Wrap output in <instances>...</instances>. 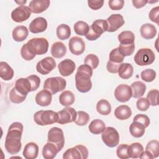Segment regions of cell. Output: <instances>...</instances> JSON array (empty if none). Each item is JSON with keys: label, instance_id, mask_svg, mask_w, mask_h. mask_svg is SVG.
<instances>
[{"label": "cell", "instance_id": "39", "mask_svg": "<svg viewBox=\"0 0 159 159\" xmlns=\"http://www.w3.org/2000/svg\"><path fill=\"white\" fill-rule=\"evenodd\" d=\"M145 150L148 151L152 156L153 158H157L159 155V142L158 140H150L147 145Z\"/></svg>", "mask_w": 159, "mask_h": 159}, {"label": "cell", "instance_id": "56", "mask_svg": "<svg viewBox=\"0 0 159 159\" xmlns=\"http://www.w3.org/2000/svg\"><path fill=\"white\" fill-rule=\"evenodd\" d=\"M132 2L134 7L136 8H141L146 5V4L148 2V1L147 0H132Z\"/></svg>", "mask_w": 159, "mask_h": 159}, {"label": "cell", "instance_id": "25", "mask_svg": "<svg viewBox=\"0 0 159 159\" xmlns=\"http://www.w3.org/2000/svg\"><path fill=\"white\" fill-rule=\"evenodd\" d=\"M29 35V30L25 26L18 25L16 27L12 33L14 40L16 42L24 41Z\"/></svg>", "mask_w": 159, "mask_h": 159}, {"label": "cell", "instance_id": "30", "mask_svg": "<svg viewBox=\"0 0 159 159\" xmlns=\"http://www.w3.org/2000/svg\"><path fill=\"white\" fill-rule=\"evenodd\" d=\"M130 88L132 92V97L134 98H139L142 97L146 91V86L145 83L140 81L134 82L131 84Z\"/></svg>", "mask_w": 159, "mask_h": 159}, {"label": "cell", "instance_id": "20", "mask_svg": "<svg viewBox=\"0 0 159 159\" xmlns=\"http://www.w3.org/2000/svg\"><path fill=\"white\" fill-rule=\"evenodd\" d=\"M48 0H32L30 2L29 7L32 12L39 14L45 11L50 6Z\"/></svg>", "mask_w": 159, "mask_h": 159}, {"label": "cell", "instance_id": "10", "mask_svg": "<svg viewBox=\"0 0 159 159\" xmlns=\"http://www.w3.org/2000/svg\"><path fill=\"white\" fill-rule=\"evenodd\" d=\"M48 142L54 143L60 152L65 144V137L63 130L57 127L51 128L48 132Z\"/></svg>", "mask_w": 159, "mask_h": 159}, {"label": "cell", "instance_id": "51", "mask_svg": "<svg viewBox=\"0 0 159 159\" xmlns=\"http://www.w3.org/2000/svg\"><path fill=\"white\" fill-rule=\"evenodd\" d=\"M158 14H159V7L158 6L152 8L150 10L149 14H148V17H149L150 20L153 22H155L158 25H159Z\"/></svg>", "mask_w": 159, "mask_h": 159}, {"label": "cell", "instance_id": "43", "mask_svg": "<svg viewBox=\"0 0 159 159\" xmlns=\"http://www.w3.org/2000/svg\"><path fill=\"white\" fill-rule=\"evenodd\" d=\"M156 72L152 69H146L141 72L140 76L142 80L146 82H152L156 78Z\"/></svg>", "mask_w": 159, "mask_h": 159}, {"label": "cell", "instance_id": "42", "mask_svg": "<svg viewBox=\"0 0 159 159\" xmlns=\"http://www.w3.org/2000/svg\"><path fill=\"white\" fill-rule=\"evenodd\" d=\"M124 57L120 53L118 48L112 49L109 53V61L115 63H122Z\"/></svg>", "mask_w": 159, "mask_h": 159}, {"label": "cell", "instance_id": "18", "mask_svg": "<svg viewBox=\"0 0 159 159\" xmlns=\"http://www.w3.org/2000/svg\"><path fill=\"white\" fill-rule=\"evenodd\" d=\"M47 28V20L42 17L34 19L30 24L29 29L30 32L33 34H38L44 32Z\"/></svg>", "mask_w": 159, "mask_h": 159}, {"label": "cell", "instance_id": "28", "mask_svg": "<svg viewBox=\"0 0 159 159\" xmlns=\"http://www.w3.org/2000/svg\"><path fill=\"white\" fill-rule=\"evenodd\" d=\"M14 76V70L5 61L0 62V77L4 81L11 80Z\"/></svg>", "mask_w": 159, "mask_h": 159}, {"label": "cell", "instance_id": "5", "mask_svg": "<svg viewBox=\"0 0 159 159\" xmlns=\"http://www.w3.org/2000/svg\"><path fill=\"white\" fill-rule=\"evenodd\" d=\"M107 30V24L106 20L97 19L94 20L89 26L88 34L85 35L86 38L90 41L97 40L102 34Z\"/></svg>", "mask_w": 159, "mask_h": 159}, {"label": "cell", "instance_id": "8", "mask_svg": "<svg viewBox=\"0 0 159 159\" xmlns=\"http://www.w3.org/2000/svg\"><path fill=\"white\" fill-rule=\"evenodd\" d=\"M101 139L104 144L109 147H114L119 143V134L112 127H106L102 132Z\"/></svg>", "mask_w": 159, "mask_h": 159}, {"label": "cell", "instance_id": "29", "mask_svg": "<svg viewBox=\"0 0 159 159\" xmlns=\"http://www.w3.org/2000/svg\"><path fill=\"white\" fill-rule=\"evenodd\" d=\"M119 76L124 80L130 78L134 73V68L131 64L127 63H122L118 70Z\"/></svg>", "mask_w": 159, "mask_h": 159}, {"label": "cell", "instance_id": "16", "mask_svg": "<svg viewBox=\"0 0 159 159\" xmlns=\"http://www.w3.org/2000/svg\"><path fill=\"white\" fill-rule=\"evenodd\" d=\"M106 20L107 24V32H109L116 31L125 23L123 16L119 14H111Z\"/></svg>", "mask_w": 159, "mask_h": 159}, {"label": "cell", "instance_id": "2", "mask_svg": "<svg viewBox=\"0 0 159 159\" xmlns=\"http://www.w3.org/2000/svg\"><path fill=\"white\" fill-rule=\"evenodd\" d=\"M93 75V69L86 64L80 65L75 75V84L78 91L87 93L92 88L91 78Z\"/></svg>", "mask_w": 159, "mask_h": 159}, {"label": "cell", "instance_id": "26", "mask_svg": "<svg viewBox=\"0 0 159 159\" xmlns=\"http://www.w3.org/2000/svg\"><path fill=\"white\" fill-rule=\"evenodd\" d=\"M66 53V47L61 42H56L51 47V53L56 58H62Z\"/></svg>", "mask_w": 159, "mask_h": 159}, {"label": "cell", "instance_id": "6", "mask_svg": "<svg viewBox=\"0 0 159 159\" xmlns=\"http://www.w3.org/2000/svg\"><path fill=\"white\" fill-rule=\"evenodd\" d=\"M155 59L154 52L148 48L139 49L134 56L135 63L139 66H147L153 63Z\"/></svg>", "mask_w": 159, "mask_h": 159}, {"label": "cell", "instance_id": "37", "mask_svg": "<svg viewBox=\"0 0 159 159\" xmlns=\"http://www.w3.org/2000/svg\"><path fill=\"white\" fill-rule=\"evenodd\" d=\"M57 36L60 40H66L71 35L70 27L65 24H60L57 28Z\"/></svg>", "mask_w": 159, "mask_h": 159}, {"label": "cell", "instance_id": "12", "mask_svg": "<svg viewBox=\"0 0 159 159\" xmlns=\"http://www.w3.org/2000/svg\"><path fill=\"white\" fill-rule=\"evenodd\" d=\"M56 67L55 60L50 57H47L39 61L36 65V70L38 73L45 75L51 72Z\"/></svg>", "mask_w": 159, "mask_h": 159}, {"label": "cell", "instance_id": "19", "mask_svg": "<svg viewBox=\"0 0 159 159\" xmlns=\"http://www.w3.org/2000/svg\"><path fill=\"white\" fill-rule=\"evenodd\" d=\"M14 88L18 92L25 96H27L29 92L32 91V84L27 77L26 78H20L17 80Z\"/></svg>", "mask_w": 159, "mask_h": 159}, {"label": "cell", "instance_id": "3", "mask_svg": "<svg viewBox=\"0 0 159 159\" xmlns=\"http://www.w3.org/2000/svg\"><path fill=\"white\" fill-rule=\"evenodd\" d=\"M58 114L52 110H40L34 115L35 122L39 125H48L57 122Z\"/></svg>", "mask_w": 159, "mask_h": 159}, {"label": "cell", "instance_id": "27", "mask_svg": "<svg viewBox=\"0 0 159 159\" xmlns=\"http://www.w3.org/2000/svg\"><path fill=\"white\" fill-rule=\"evenodd\" d=\"M114 115L119 120H126L132 116V111L128 106L120 105L116 108Z\"/></svg>", "mask_w": 159, "mask_h": 159}, {"label": "cell", "instance_id": "58", "mask_svg": "<svg viewBox=\"0 0 159 159\" xmlns=\"http://www.w3.org/2000/svg\"><path fill=\"white\" fill-rule=\"evenodd\" d=\"M16 3H18V4H22V5H24V4H25L26 3V2H27V1H15Z\"/></svg>", "mask_w": 159, "mask_h": 159}, {"label": "cell", "instance_id": "13", "mask_svg": "<svg viewBox=\"0 0 159 159\" xmlns=\"http://www.w3.org/2000/svg\"><path fill=\"white\" fill-rule=\"evenodd\" d=\"M31 12L29 7L21 5L12 11L11 18L16 22H22L30 17Z\"/></svg>", "mask_w": 159, "mask_h": 159}, {"label": "cell", "instance_id": "53", "mask_svg": "<svg viewBox=\"0 0 159 159\" xmlns=\"http://www.w3.org/2000/svg\"><path fill=\"white\" fill-rule=\"evenodd\" d=\"M27 78L30 80V83L32 84V91H34L35 90H37L39 86H40V78L35 75H30L29 76H27Z\"/></svg>", "mask_w": 159, "mask_h": 159}, {"label": "cell", "instance_id": "47", "mask_svg": "<svg viewBox=\"0 0 159 159\" xmlns=\"http://www.w3.org/2000/svg\"><path fill=\"white\" fill-rule=\"evenodd\" d=\"M128 147L127 144H120L119 145L116 150V154L118 158L120 159H127L129 158L128 155Z\"/></svg>", "mask_w": 159, "mask_h": 159}, {"label": "cell", "instance_id": "17", "mask_svg": "<svg viewBox=\"0 0 159 159\" xmlns=\"http://www.w3.org/2000/svg\"><path fill=\"white\" fill-rule=\"evenodd\" d=\"M75 62L68 58L61 61L58 65V71L63 76H68L71 75L75 71Z\"/></svg>", "mask_w": 159, "mask_h": 159}, {"label": "cell", "instance_id": "15", "mask_svg": "<svg viewBox=\"0 0 159 159\" xmlns=\"http://www.w3.org/2000/svg\"><path fill=\"white\" fill-rule=\"evenodd\" d=\"M68 47L71 53L75 55H81L85 50L84 42L78 36H74L69 40Z\"/></svg>", "mask_w": 159, "mask_h": 159}, {"label": "cell", "instance_id": "50", "mask_svg": "<svg viewBox=\"0 0 159 159\" xmlns=\"http://www.w3.org/2000/svg\"><path fill=\"white\" fill-rule=\"evenodd\" d=\"M109 7L114 11L120 10L123 8L124 5V1L123 0H110L108 2Z\"/></svg>", "mask_w": 159, "mask_h": 159}, {"label": "cell", "instance_id": "33", "mask_svg": "<svg viewBox=\"0 0 159 159\" xmlns=\"http://www.w3.org/2000/svg\"><path fill=\"white\" fill-rule=\"evenodd\" d=\"M75 98L73 93L70 91H65L59 96V102L63 106H70L75 102Z\"/></svg>", "mask_w": 159, "mask_h": 159}, {"label": "cell", "instance_id": "32", "mask_svg": "<svg viewBox=\"0 0 159 159\" xmlns=\"http://www.w3.org/2000/svg\"><path fill=\"white\" fill-rule=\"evenodd\" d=\"M88 129L92 134L98 135L104 130L106 129V125L102 120L100 119H94L91 121L89 125Z\"/></svg>", "mask_w": 159, "mask_h": 159}, {"label": "cell", "instance_id": "55", "mask_svg": "<svg viewBox=\"0 0 159 159\" xmlns=\"http://www.w3.org/2000/svg\"><path fill=\"white\" fill-rule=\"evenodd\" d=\"M120 64L121 63H115L109 60L107 63L106 68L109 73H117L118 72V70Z\"/></svg>", "mask_w": 159, "mask_h": 159}, {"label": "cell", "instance_id": "31", "mask_svg": "<svg viewBox=\"0 0 159 159\" xmlns=\"http://www.w3.org/2000/svg\"><path fill=\"white\" fill-rule=\"evenodd\" d=\"M127 152L129 158H137L143 152V147L140 143H132L129 145Z\"/></svg>", "mask_w": 159, "mask_h": 159}, {"label": "cell", "instance_id": "48", "mask_svg": "<svg viewBox=\"0 0 159 159\" xmlns=\"http://www.w3.org/2000/svg\"><path fill=\"white\" fill-rule=\"evenodd\" d=\"M133 121L139 122L140 124H142L145 128L147 127L150 124L149 117L147 115L142 114L136 115L133 119Z\"/></svg>", "mask_w": 159, "mask_h": 159}, {"label": "cell", "instance_id": "41", "mask_svg": "<svg viewBox=\"0 0 159 159\" xmlns=\"http://www.w3.org/2000/svg\"><path fill=\"white\" fill-rule=\"evenodd\" d=\"M89 120V115L82 111H79L76 112V118L74 121L75 123L80 126H83L88 124Z\"/></svg>", "mask_w": 159, "mask_h": 159}, {"label": "cell", "instance_id": "34", "mask_svg": "<svg viewBox=\"0 0 159 159\" xmlns=\"http://www.w3.org/2000/svg\"><path fill=\"white\" fill-rule=\"evenodd\" d=\"M118 40L121 45H130L134 43L135 36L132 32L129 30L123 31L118 35Z\"/></svg>", "mask_w": 159, "mask_h": 159}, {"label": "cell", "instance_id": "46", "mask_svg": "<svg viewBox=\"0 0 159 159\" xmlns=\"http://www.w3.org/2000/svg\"><path fill=\"white\" fill-rule=\"evenodd\" d=\"M158 89H152L150 90L147 96V99L150 105L153 106H156L158 105Z\"/></svg>", "mask_w": 159, "mask_h": 159}, {"label": "cell", "instance_id": "7", "mask_svg": "<svg viewBox=\"0 0 159 159\" xmlns=\"http://www.w3.org/2000/svg\"><path fill=\"white\" fill-rule=\"evenodd\" d=\"M66 86V80L61 77H51L48 78L44 82L43 89H46L55 94L58 92L61 91L65 89Z\"/></svg>", "mask_w": 159, "mask_h": 159}, {"label": "cell", "instance_id": "57", "mask_svg": "<svg viewBox=\"0 0 159 159\" xmlns=\"http://www.w3.org/2000/svg\"><path fill=\"white\" fill-rule=\"evenodd\" d=\"M139 158H142V159H143V158L152 159V158H153L152 155H151L148 151H147V150L143 151V152L142 153V154L140 155V156L139 157Z\"/></svg>", "mask_w": 159, "mask_h": 159}, {"label": "cell", "instance_id": "1", "mask_svg": "<svg viewBox=\"0 0 159 159\" xmlns=\"http://www.w3.org/2000/svg\"><path fill=\"white\" fill-rule=\"evenodd\" d=\"M23 125L19 122H13L9 127L5 139V148L11 154H17L22 147L21 137L23 132Z\"/></svg>", "mask_w": 159, "mask_h": 159}, {"label": "cell", "instance_id": "52", "mask_svg": "<svg viewBox=\"0 0 159 159\" xmlns=\"http://www.w3.org/2000/svg\"><path fill=\"white\" fill-rule=\"evenodd\" d=\"M20 55L22 56V57L27 61H30L31 60H32L34 58H35V55H32L29 50H28V48H27L26 44H24L22 45L21 50H20Z\"/></svg>", "mask_w": 159, "mask_h": 159}, {"label": "cell", "instance_id": "14", "mask_svg": "<svg viewBox=\"0 0 159 159\" xmlns=\"http://www.w3.org/2000/svg\"><path fill=\"white\" fill-rule=\"evenodd\" d=\"M116 99L120 102H125L132 96V92L130 86L122 84L117 86L114 91Z\"/></svg>", "mask_w": 159, "mask_h": 159}, {"label": "cell", "instance_id": "35", "mask_svg": "<svg viewBox=\"0 0 159 159\" xmlns=\"http://www.w3.org/2000/svg\"><path fill=\"white\" fill-rule=\"evenodd\" d=\"M145 127L142 124L135 121H133L129 127L130 134L135 138L142 137L145 133Z\"/></svg>", "mask_w": 159, "mask_h": 159}, {"label": "cell", "instance_id": "22", "mask_svg": "<svg viewBox=\"0 0 159 159\" xmlns=\"http://www.w3.org/2000/svg\"><path fill=\"white\" fill-rule=\"evenodd\" d=\"M22 154L26 159L36 158L39 154V146L34 142H29L25 145Z\"/></svg>", "mask_w": 159, "mask_h": 159}, {"label": "cell", "instance_id": "21", "mask_svg": "<svg viewBox=\"0 0 159 159\" xmlns=\"http://www.w3.org/2000/svg\"><path fill=\"white\" fill-rule=\"evenodd\" d=\"M52 100V94L46 89L39 91L35 96L36 103L40 106H48L51 104Z\"/></svg>", "mask_w": 159, "mask_h": 159}, {"label": "cell", "instance_id": "36", "mask_svg": "<svg viewBox=\"0 0 159 159\" xmlns=\"http://www.w3.org/2000/svg\"><path fill=\"white\" fill-rule=\"evenodd\" d=\"M96 111L101 115H109L111 112V104L106 99H101L96 104Z\"/></svg>", "mask_w": 159, "mask_h": 159}, {"label": "cell", "instance_id": "49", "mask_svg": "<svg viewBox=\"0 0 159 159\" xmlns=\"http://www.w3.org/2000/svg\"><path fill=\"white\" fill-rule=\"evenodd\" d=\"M136 106L139 111H146L149 108L150 104L147 101V98H141L137 100L136 102Z\"/></svg>", "mask_w": 159, "mask_h": 159}, {"label": "cell", "instance_id": "23", "mask_svg": "<svg viewBox=\"0 0 159 159\" xmlns=\"http://www.w3.org/2000/svg\"><path fill=\"white\" fill-rule=\"evenodd\" d=\"M140 32L141 36L145 39H152L157 33L156 27L149 23L143 24L140 27Z\"/></svg>", "mask_w": 159, "mask_h": 159}, {"label": "cell", "instance_id": "38", "mask_svg": "<svg viewBox=\"0 0 159 159\" xmlns=\"http://www.w3.org/2000/svg\"><path fill=\"white\" fill-rule=\"evenodd\" d=\"M75 32L80 35H86L89 30V25L84 21L80 20L76 22L74 25Z\"/></svg>", "mask_w": 159, "mask_h": 159}, {"label": "cell", "instance_id": "24", "mask_svg": "<svg viewBox=\"0 0 159 159\" xmlns=\"http://www.w3.org/2000/svg\"><path fill=\"white\" fill-rule=\"evenodd\" d=\"M58 152L57 146L54 143L48 142L42 148V155L45 159H53Z\"/></svg>", "mask_w": 159, "mask_h": 159}, {"label": "cell", "instance_id": "4", "mask_svg": "<svg viewBox=\"0 0 159 159\" xmlns=\"http://www.w3.org/2000/svg\"><path fill=\"white\" fill-rule=\"evenodd\" d=\"M26 44L29 52L34 55H41L46 53L48 48V42L45 38H33Z\"/></svg>", "mask_w": 159, "mask_h": 159}, {"label": "cell", "instance_id": "54", "mask_svg": "<svg viewBox=\"0 0 159 159\" xmlns=\"http://www.w3.org/2000/svg\"><path fill=\"white\" fill-rule=\"evenodd\" d=\"M104 4L102 0H89L88 1V6L93 10H98L102 7Z\"/></svg>", "mask_w": 159, "mask_h": 159}, {"label": "cell", "instance_id": "44", "mask_svg": "<svg viewBox=\"0 0 159 159\" xmlns=\"http://www.w3.org/2000/svg\"><path fill=\"white\" fill-rule=\"evenodd\" d=\"M99 61L98 57L94 54L88 55L84 60V64L89 65L92 69L96 68L99 65Z\"/></svg>", "mask_w": 159, "mask_h": 159}, {"label": "cell", "instance_id": "45", "mask_svg": "<svg viewBox=\"0 0 159 159\" xmlns=\"http://www.w3.org/2000/svg\"><path fill=\"white\" fill-rule=\"evenodd\" d=\"M119 49V51L120 53L124 56H130L131 55L135 49V45L134 43L133 44H130V45H121L120 44L119 47H117Z\"/></svg>", "mask_w": 159, "mask_h": 159}, {"label": "cell", "instance_id": "40", "mask_svg": "<svg viewBox=\"0 0 159 159\" xmlns=\"http://www.w3.org/2000/svg\"><path fill=\"white\" fill-rule=\"evenodd\" d=\"M27 96L23 95L18 92L14 87H13L9 93V99L11 102L15 104H19L22 102L26 99Z\"/></svg>", "mask_w": 159, "mask_h": 159}, {"label": "cell", "instance_id": "11", "mask_svg": "<svg viewBox=\"0 0 159 159\" xmlns=\"http://www.w3.org/2000/svg\"><path fill=\"white\" fill-rule=\"evenodd\" d=\"M58 119L57 123L66 124L74 122L76 118V111L71 107L68 106L58 112Z\"/></svg>", "mask_w": 159, "mask_h": 159}, {"label": "cell", "instance_id": "9", "mask_svg": "<svg viewBox=\"0 0 159 159\" xmlns=\"http://www.w3.org/2000/svg\"><path fill=\"white\" fill-rule=\"evenodd\" d=\"M88 157V148L83 145H76L74 147L67 149L63 155L64 159H86Z\"/></svg>", "mask_w": 159, "mask_h": 159}]
</instances>
